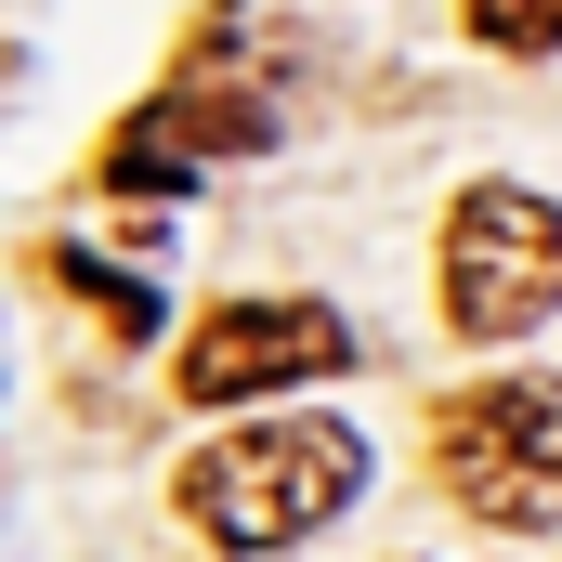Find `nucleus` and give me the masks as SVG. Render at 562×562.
<instances>
[{
    "label": "nucleus",
    "mask_w": 562,
    "mask_h": 562,
    "mask_svg": "<svg viewBox=\"0 0 562 562\" xmlns=\"http://www.w3.org/2000/svg\"><path fill=\"white\" fill-rule=\"evenodd\" d=\"M353 484H367V431L353 419H249V431H210L183 471H170V497H183V524L210 537V550L262 562V550H301V537H327L340 510H353Z\"/></svg>",
    "instance_id": "obj_1"
},
{
    "label": "nucleus",
    "mask_w": 562,
    "mask_h": 562,
    "mask_svg": "<svg viewBox=\"0 0 562 562\" xmlns=\"http://www.w3.org/2000/svg\"><path fill=\"white\" fill-rule=\"evenodd\" d=\"M431 484L497 537H550L562 524V380H458L431 406Z\"/></svg>",
    "instance_id": "obj_2"
},
{
    "label": "nucleus",
    "mask_w": 562,
    "mask_h": 562,
    "mask_svg": "<svg viewBox=\"0 0 562 562\" xmlns=\"http://www.w3.org/2000/svg\"><path fill=\"white\" fill-rule=\"evenodd\" d=\"M562 314V210L524 183H471L445 210V327L458 340H524Z\"/></svg>",
    "instance_id": "obj_3"
},
{
    "label": "nucleus",
    "mask_w": 562,
    "mask_h": 562,
    "mask_svg": "<svg viewBox=\"0 0 562 562\" xmlns=\"http://www.w3.org/2000/svg\"><path fill=\"white\" fill-rule=\"evenodd\" d=\"M183 406H262L288 380L353 367V327L327 301H210V327H183Z\"/></svg>",
    "instance_id": "obj_4"
},
{
    "label": "nucleus",
    "mask_w": 562,
    "mask_h": 562,
    "mask_svg": "<svg viewBox=\"0 0 562 562\" xmlns=\"http://www.w3.org/2000/svg\"><path fill=\"white\" fill-rule=\"evenodd\" d=\"M105 183H119V196H183V183H196V144H183L157 105H144L132 132L105 144Z\"/></svg>",
    "instance_id": "obj_5"
},
{
    "label": "nucleus",
    "mask_w": 562,
    "mask_h": 562,
    "mask_svg": "<svg viewBox=\"0 0 562 562\" xmlns=\"http://www.w3.org/2000/svg\"><path fill=\"white\" fill-rule=\"evenodd\" d=\"M53 276L92 288V314H105V340H157V301H144L132 276H105V262H79V249H53Z\"/></svg>",
    "instance_id": "obj_6"
},
{
    "label": "nucleus",
    "mask_w": 562,
    "mask_h": 562,
    "mask_svg": "<svg viewBox=\"0 0 562 562\" xmlns=\"http://www.w3.org/2000/svg\"><path fill=\"white\" fill-rule=\"evenodd\" d=\"M484 53H562V0H471Z\"/></svg>",
    "instance_id": "obj_7"
}]
</instances>
